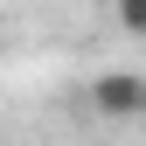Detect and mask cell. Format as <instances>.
<instances>
[{
	"label": "cell",
	"mask_w": 146,
	"mask_h": 146,
	"mask_svg": "<svg viewBox=\"0 0 146 146\" xmlns=\"http://www.w3.org/2000/svg\"><path fill=\"white\" fill-rule=\"evenodd\" d=\"M111 14H118L125 35H139V42H146V0H111Z\"/></svg>",
	"instance_id": "obj_2"
},
{
	"label": "cell",
	"mask_w": 146,
	"mask_h": 146,
	"mask_svg": "<svg viewBox=\"0 0 146 146\" xmlns=\"http://www.w3.org/2000/svg\"><path fill=\"white\" fill-rule=\"evenodd\" d=\"M139 118H146V98H139Z\"/></svg>",
	"instance_id": "obj_3"
},
{
	"label": "cell",
	"mask_w": 146,
	"mask_h": 146,
	"mask_svg": "<svg viewBox=\"0 0 146 146\" xmlns=\"http://www.w3.org/2000/svg\"><path fill=\"white\" fill-rule=\"evenodd\" d=\"M139 98H146V77H132V70L90 77V111H104V118H139Z\"/></svg>",
	"instance_id": "obj_1"
}]
</instances>
